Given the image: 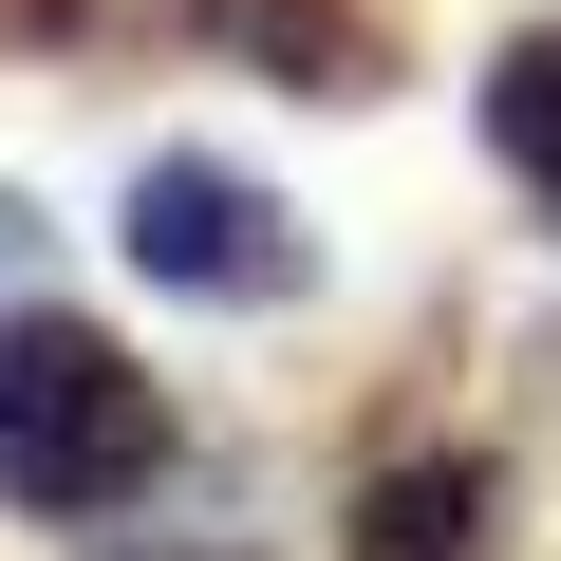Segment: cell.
<instances>
[{"label": "cell", "instance_id": "cell-8", "mask_svg": "<svg viewBox=\"0 0 561 561\" xmlns=\"http://www.w3.org/2000/svg\"><path fill=\"white\" fill-rule=\"evenodd\" d=\"M542 375H561V356H542Z\"/></svg>", "mask_w": 561, "mask_h": 561}, {"label": "cell", "instance_id": "cell-4", "mask_svg": "<svg viewBox=\"0 0 561 561\" xmlns=\"http://www.w3.org/2000/svg\"><path fill=\"white\" fill-rule=\"evenodd\" d=\"M356 561H505V468L486 449H393L356 486Z\"/></svg>", "mask_w": 561, "mask_h": 561}, {"label": "cell", "instance_id": "cell-7", "mask_svg": "<svg viewBox=\"0 0 561 561\" xmlns=\"http://www.w3.org/2000/svg\"><path fill=\"white\" fill-rule=\"evenodd\" d=\"M131 561H243V542H131Z\"/></svg>", "mask_w": 561, "mask_h": 561}, {"label": "cell", "instance_id": "cell-5", "mask_svg": "<svg viewBox=\"0 0 561 561\" xmlns=\"http://www.w3.org/2000/svg\"><path fill=\"white\" fill-rule=\"evenodd\" d=\"M486 150H505V169H524V187L561 206V20L486 57Z\"/></svg>", "mask_w": 561, "mask_h": 561}, {"label": "cell", "instance_id": "cell-6", "mask_svg": "<svg viewBox=\"0 0 561 561\" xmlns=\"http://www.w3.org/2000/svg\"><path fill=\"white\" fill-rule=\"evenodd\" d=\"M113 20V0H0V38H20V57H57V38H94Z\"/></svg>", "mask_w": 561, "mask_h": 561}, {"label": "cell", "instance_id": "cell-2", "mask_svg": "<svg viewBox=\"0 0 561 561\" xmlns=\"http://www.w3.org/2000/svg\"><path fill=\"white\" fill-rule=\"evenodd\" d=\"M113 243H131L150 300H225V319H262V300H300V280H319L300 206H280L262 169H225V150H150L131 206H113Z\"/></svg>", "mask_w": 561, "mask_h": 561}, {"label": "cell", "instance_id": "cell-1", "mask_svg": "<svg viewBox=\"0 0 561 561\" xmlns=\"http://www.w3.org/2000/svg\"><path fill=\"white\" fill-rule=\"evenodd\" d=\"M150 468H169V393L131 375V337L20 300L0 319V505L20 524H113Z\"/></svg>", "mask_w": 561, "mask_h": 561}, {"label": "cell", "instance_id": "cell-9", "mask_svg": "<svg viewBox=\"0 0 561 561\" xmlns=\"http://www.w3.org/2000/svg\"><path fill=\"white\" fill-rule=\"evenodd\" d=\"M542 225H561V206H542Z\"/></svg>", "mask_w": 561, "mask_h": 561}, {"label": "cell", "instance_id": "cell-3", "mask_svg": "<svg viewBox=\"0 0 561 561\" xmlns=\"http://www.w3.org/2000/svg\"><path fill=\"white\" fill-rule=\"evenodd\" d=\"M187 20L225 38V57H262L280 94H319V113H356V94H393V0H187Z\"/></svg>", "mask_w": 561, "mask_h": 561}]
</instances>
